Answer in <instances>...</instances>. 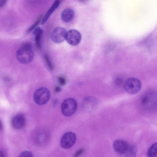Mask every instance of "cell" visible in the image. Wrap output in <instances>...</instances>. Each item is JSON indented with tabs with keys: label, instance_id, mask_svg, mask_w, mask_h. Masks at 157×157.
<instances>
[{
	"label": "cell",
	"instance_id": "obj_1",
	"mask_svg": "<svg viewBox=\"0 0 157 157\" xmlns=\"http://www.w3.org/2000/svg\"><path fill=\"white\" fill-rule=\"evenodd\" d=\"M16 57L21 63L26 64L30 63L34 57V53L31 45L26 43L23 45L17 51Z\"/></svg>",
	"mask_w": 157,
	"mask_h": 157
},
{
	"label": "cell",
	"instance_id": "obj_2",
	"mask_svg": "<svg viewBox=\"0 0 157 157\" xmlns=\"http://www.w3.org/2000/svg\"><path fill=\"white\" fill-rule=\"evenodd\" d=\"M51 97L49 90L45 87H41L35 92L33 96V100L37 105H42L46 104Z\"/></svg>",
	"mask_w": 157,
	"mask_h": 157
},
{
	"label": "cell",
	"instance_id": "obj_3",
	"mask_svg": "<svg viewBox=\"0 0 157 157\" xmlns=\"http://www.w3.org/2000/svg\"><path fill=\"white\" fill-rule=\"evenodd\" d=\"M77 108V104L75 100L72 98L65 99L61 105V111L63 115L69 117L73 115Z\"/></svg>",
	"mask_w": 157,
	"mask_h": 157
},
{
	"label": "cell",
	"instance_id": "obj_4",
	"mask_svg": "<svg viewBox=\"0 0 157 157\" xmlns=\"http://www.w3.org/2000/svg\"><path fill=\"white\" fill-rule=\"evenodd\" d=\"M141 86V83L138 79L134 77H131L128 78L125 81L124 87L127 92L134 94L140 91Z\"/></svg>",
	"mask_w": 157,
	"mask_h": 157
},
{
	"label": "cell",
	"instance_id": "obj_5",
	"mask_svg": "<svg viewBox=\"0 0 157 157\" xmlns=\"http://www.w3.org/2000/svg\"><path fill=\"white\" fill-rule=\"evenodd\" d=\"M76 140V135L74 132H68L62 136L61 141V147L64 149H68L75 144Z\"/></svg>",
	"mask_w": 157,
	"mask_h": 157
},
{
	"label": "cell",
	"instance_id": "obj_6",
	"mask_svg": "<svg viewBox=\"0 0 157 157\" xmlns=\"http://www.w3.org/2000/svg\"><path fill=\"white\" fill-rule=\"evenodd\" d=\"M67 33L64 28L60 27H56L51 33V39L54 43H61L65 40Z\"/></svg>",
	"mask_w": 157,
	"mask_h": 157
},
{
	"label": "cell",
	"instance_id": "obj_7",
	"mask_svg": "<svg viewBox=\"0 0 157 157\" xmlns=\"http://www.w3.org/2000/svg\"><path fill=\"white\" fill-rule=\"evenodd\" d=\"M81 39V35L78 31L72 29L67 32L65 40L70 45L76 46L79 43Z\"/></svg>",
	"mask_w": 157,
	"mask_h": 157
},
{
	"label": "cell",
	"instance_id": "obj_8",
	"mask_svg": "<svg viewBox=\"0 0 157 157\" xmlns=\"http://www.w3.org/2000/svg\"><path fill=\"white\" fill-rule=\"evenodd\" d=\"M142 105L146 108L152 109L157 106V94L150 92L144 95L142 100Z\"/></svg>",
	"mask_w": 157,
	"mask_h": 157
},
{
	"label": "cell",
	"instance_id": "obj_9",
	"mask_svg": "<svg viewBox=\"0 0 157 157\" xmlns=\"http://www.w3.org/2000/svg\"><path fill=\"white\" fill-rule=\"evenodd\" d=\"M11 124L12 127L16 129L23 128L26 124V119L25 115L19 113L15 115L12 118Z\"/></svg>",
	"mask_w": 157,
	"mask_h": 157
},
{
	"label": "cell",
	"instance_id": "obj_10",
	"mask_svg": "<svg viewBox=\"0 0 157 157\" xmlns=\"http://www.w3.org/2000/svg\"><path fill=\"white\" fill-rule=\"evenodd\" d=\"M129 147V145L125 141L121 140H117L114 142L113 144L114 150L120 154H125Z\"/></svg>",
	"mask_w": 157,
	"mask_h": 157
},
{
	"label": "cell",
	"instance_id": "obj_11",
	"mask_svg": "<svg viewBox=\"0 0 157 157\" xmlns=\"http://www.w3.org/2000/svg\"><path fill=\"white\" fill-rule=\"evenodd\" d=\"M75 15L74 10L71 8H67L63 10L61 12V17L63 21L68 23L73 19Z\"/></svg>",
	"mask_w": 157,
	"mask_h": 157
},
{
	"label": "cell",
	"instance_id": "obj_12",
	"mask_svg": "<svg viewBox=\"0 0 157 157\" xmlns=\"http://www.w3.org/2000/svg\"><path fill=\"white\" fill-rule=\"evenodd\" d=\"M60 3L59 0H56L50 8L45 14L41 20V24H44L48 20L52 13L59 6Z\"/></svg>",
	"mask_w": 157,
	"mask_h": 157
},
{
	"label": "cell",
	"instance_id": "obj_13",
	"mask_svg": "<svg viewBox=\"0 0 157 157\" xmlns=\"http://www.w3.org/2000/svg\"><path fill=\"white\" fill-rule=\"evenodd\" d=\"M148 157H157V143L153 144L147 151Z\"/></svg>",
	"mask_w": 157,
	"mask_h": 157
},
{
	"label": "cell",
	"instance_id": "obj_14",
	"mask_svg": "<svg viewBox=\"0 0 157 157\" xmlns=\"http://www.w3.org/2000/svg\"><path fill=\"white\" fill-rule=\"evenodd\" d=\"M136 149L133 146H129L128 148L125 153V157H136Z\"/></svg>",
	"mask_w": 157,
	"mask_h": 157
},
{
	"label": "cell",
	"instance_id": "obj_15",
	"mask_svg": "<svg viewBox=\"0 0 157 157\" xmlns=\"http://www.w3.org/2000/svg\"><path fill=\"white\" fill-rule=\"evenodd\" d=\"M43 31L41 29L39 32L35 36V44L36 48L38 49H40L41 48V40Z\"/></svg>",
	"mask_w": 157,
	"mask_h": 157
},
{
	"label": "cell",
	"instance_id": "obj_16",
	"mask_svg": "<svg viewBox=\"0 0 157 157\" xmlns=\"http://www.w3.org/2000/svg\"><path fill=\"white\" fill-rule=\"evenodd\" d=\"M42 16H40L37 20L35 21L32 25L30 28H29L26 31L27 33H30L38 25V24L40 22L41 20Z\"/></svg>",
	"mask_w": 157,
	"mask_h": 157
},
{
	"label": "cell",
	"instance_id": "obj_17",
	"mask_svg": "<svg viewBox=\"0 0 157 157\" xmlns=\"http://www.w3.org/2000/svg\"><path fill=\"white\" fill-rule=\"evenodd\" d=\"M44 57V60L49 68L51 71H53L54 69L53 65L48 56L47 55H45Z\"/></svg>",
	"mask_w": 157,
	"mask_h": 157
},
{
	"label": "cell",
	"instance_id": "obj_18",
	"mask_svg": "<svg viewBox=\"0 0 157 157\" xmlns=\"http://www.w3.org/2000/svg\"><path fill=\"white\" fill-rule=\"evenodd\" d=\"M18 157H33V156L31 152L25 151L21 153Z\"/></svg>",
	"mask_w": 157,
	"mask_h": 157
},
{
	"label": "cell",
	"instance_id": "obj_19",
	"mask_svg": "<svg viewBox=\"0 0 157 157\" xmlns=\"http://www.w3.org/2000/svg\"><path fill=\"white\" fill-rule=\"evenodd\" d=\"M58 81L59 83L61 86H64L66 84V80L63 77H59L58 78Z\"/></svg>",
	"mask_w": 157,
	"mask_h": 157
},
{
	"label": "cell",
	"instance_id": "obj_20",
	"mask_svg": "<svg viewBox=\"0 0 157 157\" xmlns=\"http://www.w3.org/2000/svg\"><path fill=\"white\" fill-rule=\"evenodd\" d=\"M83 151L84 149L83 148L79 149L74 154V157H78L83 153Z\"/></svg>",
	"mask_w": 157,
	"mask_h": 157
},
{
	"label": "cell",
	"instance_id": "obj_21",
	"mask_svg": "<svg viewBox=\"0 0 157 157\" xmlns=\"http://www.w3.org/2000/svg\"><path fill=\"white\" fill-rule=\"evenodd\" d=\"M41 29L40 27H36L34 29L33 33V34L34 36H35L39 31Z\"/></svg>",
	"mask_w": 157,
	"mask_h": 157
},
{
	"label": "cell",
	"instance_id": "obj_22",
	"mask_svg": "<svg viewBox=\"0 0 157 157\" xmlns=\"http://www.w3.org/2000/svg\"><path fill=\"white\" fill-rule=\"evenodd\" d=\"M7 1L5 0H0V7H4Z\"/></svg>",
	"mask_w": 157,
	"mask_h": 157
},
{
	"label": "cell",
	"instance_id": "obj_23",
	"mask_svg": "<svg viewBox=\"0 0 157 157\" xmlns=\"http://www.w3.org/2000/svg\"><path fill=\"white\" fill-rule=\"evenodd\" d=\"M122 82V80L121 78H118L116 80L115 83L117 85H120Z\"/></svg>",
	"mask_w": 157,
	"mask_h": 157
},
{
	"label": "cell",
	"instance_id": "obj_24",
	"mask_svg": "<svg viewBox=\"0 0 157 157\" xmlns=\"http://www.w3.org/2000/svg\"><path fill=\"white\" fill-rule=\"evenodd\" d=\"M61 88L58 86H56L55 88V91L57 92H59L61 91Z\"/></svg>",
	"mask_w": 157,
	"mask_h": 157
},
{
	"label": "cell",
	"instance_id": "obj_25",
	"mask_svg": "<svg viewBox=\"0 0 157 157\" xmlns=\"http://www.w3.org/2000/svg\"><path fill=\"white\" fill-rule=\"evenodd\" d=\"M0 157H5L4 153L1 151H0Z\"/></svg>",
	"mask_w": 157,
	"mask_h": 157
}]
</instances>
